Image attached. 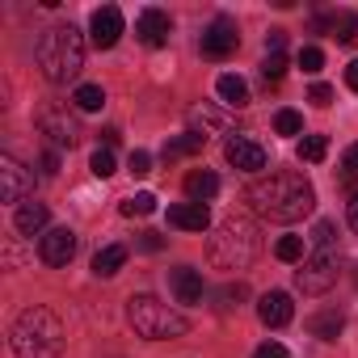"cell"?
<instances>
[{"label":"cell","instance_id":"cell-15","mask_svg":"<svg viewBox=\"0 0 358 358\" xmlns=\"http://www.w3.org/2000/svg\"><path fill=\"white\" fill-rule=\"evenodd\" d=\"M169 224L182 232H207L211 211H207V203H177V207H169Z\"/></svg>","mask_w":358,"mask_h":358},{"label":"cell","instance_id":"cell-33","mask_svg":"<svg viewBox=\"0 0 358 358\" xmlns=\"http://www.w3.org/2000/svg\"><path fill=\"white\" fill-rule=\"evenodd\" d=\"M190 118H194V122L203 127V131H199L203 139H207V131H220V127H224V118H220L215 110H203V106H199V110H190Z\"/></svg>","mask_w":358,"mask_h":358},{"label":"cell","instance_id":"cell-3","mask_svg":"<svg viewBox=\"0 0 358 358\" xmlns=\"http://www.w3.org/2000/svg\"><path fill=\"white\" fill-rule=\"evenodd\" d=\"M9 345L17 358H59L64 354V320L51 308H26L9 329Z\"/></svg>","mask_w":358,"mask_h":358},{"label":"cell","instance_id":"cell-40","mask_svg":"<svg viewBox=\"0 0 358 358\" xmlns=\"http://www.w3.org/2000/svg\"><path fill=\"white\" fill-rule=\"evenodd\" d=\"M139 249H143V253H156V249H164V241H160L156 232H143V236H139Z\"/></svg>","mask_w":358,"mask_h":358},{"label":"cell","instance_id":"cell-4","mask_svg":"<svg viewBox=\"0 0 358 358\" xmlns=\"http://www.w3.org/2000/svg\"><path fill=\"white\" fill-rule=\"evenodd\" d=\"M257 245H262V241H257L253 220H245V215H228V220L215 228L207 253H211V262H215L220 270H249L253 257H257Z\"/></svg>","mask_w":358,"mask_h":358},{"label":"cell","instance_id":"cell-24","mask_svg":"<svg viewBox=\"0 0 358 358\" xmlns=\"http://www.w3.org/2000/svg\"><path fill=\"white\" fill-rule=\"evenodd\" d=\"M72 101H76V110L93 114V110H101V106H106V93H101V85H80V89L72 93Z\"/></svg>","mask_w":358,"mask_h":358},{"label":"cell","instance_id":"cell-21","mask_svg":"<svg viewBox=\"0 0 358 358\" xmlns=\"http://www.w3.org/2000/svg\"><path fill=\"white\" fill-rule=\"evenodd\" d=\"M215 93H220V97H224V106H232V110L249 106V85H245L236 72H224V76L215 80Z\"/></svg>","mask_w":358,"mask_h":358},{"label":"cell","instance_id":"cell-12","mask_svg":"<svg viewBox=\"0 0 358 358\" xmlns=\"http://www.w3.org/2000/svg\"><path fill=\"white\" fill-rule=\"evenodd\" d=\"M224 156H228L232 169H245V173H262V169H266V148L253 143L249 135L228 139V143H224Z\"/></svg>","mask_w":358,"mask_h":358},{"label":"cell","instance_id":"cell-8","mask_svg":"<svg viewBox=\"0 0 358 358\" xmlns=\"http://www.w3.org/2000/svg\"><path fill=\"white\" fill-rule=\"evenodd\" d=\"M34 194V169H26L17 156H0V203H13L22 207Z\"/></svg>","mask_w":358,"mask_h":358},{"label":"cell","instance_id":"cell-6","mask_svg":"<svg viewBox=\"0 0 358 358\" xmlns=\"http://www.w3.org/2000/svg\"><path fill=\"white\" fill-rule=\"evenodd\" d=\"M337 253L333 249H316L312 257H303V266L295 270V287L303 295H324L333 282H337Z\"/></svg>","mask_w":358,"mask_h":358},{"label":"cell","instance_id":"cell-25","mask_svg":"<svg viewBox=\"0 0 358 358\" xmlns=\"http://www.w3.org/2000/svg\"><path fill=\"white\" fill-rule=\"evenodd\" d=\"M324 156H329V139H324V135H303V139H299V160L320 164Z\"/></svg>","mask_w":358,"mask_h":358},{"label":"cell","instance_id":"cell-30","mask_svg":"<svg viewBox=\"0 0 358 358\" xmlns=\"http://www.w3.org/2000/svg\"><path fill=\"white\" fill-rule=\"evenodd\" d=\"M89 169H93V177H110L118 164H114V152L110 148H97L93 156H89Z\"/></svg>","mask_w":358,"mask_h":358},{"label":"cell","instance_id":"cell-16","mask_svg":"<svg viewBox=\"0 0 358 358\" xmlns=\"http://www.w3.org/2000/svg\"><path fill=\"white\" fill-rule=\"evenodd\" d=\"M169 287H173L177 303H199V299H203V274H199L194 266H177V270H169Z\"/></svg>","mask_w":358,"mask_h":358},{"label":"cell","instance_id":"cell-41","mask_svg":"<svg viewBox=\"0 0 358 358\" xmlns=\"http://www.w3.org/2000/svg\"><path fill=\"white\" fill-rule=\"evenodd\" d=\"M345 85L358 93V59H354V64H345Z\"/></svg>","mask_w":358,"mask_h":358},{"label":"cell","instance_id":"cell-36","mask_svg":"<svg viewBox=\"0 0 358 358\" xmlns=\"http://www.w3.org/2000/svg\"><path fill=\"white\" fill-rule=\"evenodd\" d=\"M253 358H291V354H287V345L266 341V345H257V350H253Z\"/></svg>","mask_w":358,"mask_h":358},{"label":"cell","instance_id":"cell-7","mask_svg":"<svg viewBox=\"0 0 358 358\" xmlns=\"http://www.w3.org/2000/svg\"><path fill=\"white\" fill-rule=\"evenodd\" d=\"M38 131L51 139L55 152L80 143V122H76V114H68V106H43L38 110Z\"/></svg>","mask_w":358,"mask_h":358},{"label":"cell","instance_id":"cell-17","mask_svg":"<svg viewBox=\"0 0 358 358\" xmlns=\"http://www.w3.org/2000/svg\"><path fill=\"white\" fill-rule=\"evenodd\" d=\"M47 220H51V211H47L43 203H22V207L13 211V228H17L22 236H43V232H47Z\"/></svg>","mask_w":358,"mask_h":358},{"label":"cell","instance_id":"cell-31","mask_svg":"<svg viewBox=\"0 0 358 358\" xmlns=\"http://www.w3.org/2000/svg\"><path fill=\"white\" fill-rule=\"evenodd\" d=\"M299 68H303L308 76H316V72L324 68V51H320V47H303V51H299Z\"/></svg>","mask_w":358,"mask_h":358},{"label":"cell","instance_id":"cell-11","mask_svg":"<svg viewBox=\"0 0 358 358\" xmlns=\"http://www.w3.org/2000/svg\"><path fill=\"white\" fill-rule=\"evenodd\" d=\"M38 253L47 266H68L76 257V232L72 228H47L38 241Z\"/></svg>","mask_w":358,"mask_h":358},{"label":"cell","instance_id":"cell-19","mask_svg":"<svg viewBox=\"0 0 358 358\" xmlns=\"http://www.w3.org/2000/svg\"><path fill=\"white\" fill-rule=\"evenodd\" d=\"M186 194H190V203H211V199L220 194V177L207 173V169H194V173L186 177Z\"/></svg>","mask_w":358,"mask_h":358},{"label":"cell","instance_id":"cell-27","mask_svg":"<svg viewBox=\"0 0 358 358\" xmlns=\"http://www.w3.org/2000/svg\"><path fill=\"white\" fill-rule=\"evenodd\" d=\"M152 211H156V194H148V190H143V194H131V199L122 203V215H127V220H135V215H152Z\"/></svg>","mask_w":358,"mask_h":358},{"label":"cell","instance_id":"cell-14","mask_svg":"<svg viewBox=\"0 0 358 358\" xmlns=\"http://www.w3.org/2000/svg\"><path fill=\"white\" fill-rule=\"evenodd\" d=\"M257 316H262V324H266V329H282V324H291L295 303H291V295H287V291H266V295L257 299Z\"/></svg>","mask_w":358,"mask_h":358},{"label":"cell","instance_id":"cell-5","mask_svg":"<svg viewBox=\"0 0 358 358\" xmlns=\"http://www.w3.org/2000/svg\"><path fill=\"white\" fill-rule=\"evenodd\" d=\"M127 316H131L135 333L148 337V341H169V337H182V333L190 329V320H186L182 312H173V308L160 303L156 295H131V299H127Z\"/></svg>","mask_w":358,"mask_h":358},{"label":"cell","instance_id":"cell-9","mask_svg":"<svg viewBox=\"0 0 358 358\" xmlns=\"http://www.w3.org/2000/svg\"><path fill=\"white\" fill-rule=\"evenodd\" d=\"M236 47H241V30H236L232 17H215V22L203 30V55H207V59H228Z\"/></svg>","mask_w":358,"mask_h":358},{"label":"cell","instance_id":"cell-32","mask_svg":"<svg viewBox=\"0 0 358 358\" xmlns=\"http://www.w3.org/2000/svg\"><path fill=\"white\" fill-rule=\"evenodd\" d=\"M262 76H266V80H282V76H287V55H282V51L266 55V64H262Z\"/></svg>","mask_w":358,"mask_h":358},{"label":"cell","instance_id":"cell-34","mask_svg":"<svg viewBox=\"0 0 358 358\" xmlns=\"http://www.w3.org/2000/svg\"><path fill=\"white\" fill-rule=\"evenodd\" d=\"M333 241H337V228H333V220H320V224L312 228V245H316V249H333Z\"/></svg>","mask_w":358,"mask_h":358},{"label":"cell","instance_id":"cell-20","mask_svg":"<svg viewBox=\"0 0 358 358\" xmlns=\"http://www.w3.org/2000/svg\"><path fill=\"white\" fill-rule=\"evenodd\" d=\"M127 245H106V249H97V257H93V274L97 278H114L122 266H127Z\"/></svg>","mask_w":358,"mask_h":358},{"label":"cell","instance_id":"cell-43","mask_svg":"<svg viewBox=\"0 0 358 358\" xmlns=\"http://www.w3.org/2000/svg\"><path fill=\"white\" fill-rule=\"evenodd\" d=\"M350 228H354V232H358V194H354V199H350Z\"/></svg>","mask_w":358,"mask_h":358},{"label":"cell","instance_id":"cell-42","mask_svg":"<svg viewBox=\"0 0 358 358\" xmlns=\"http://www.w3.org/2000/svg\"><path fill=\"white\" fill-rule=\"evenodd\" d=\"M345 169H354V173H358V143H350V148H345Z\"/></svg>","mask_w":358,"mask_h":358},{"label":"cell","instance_id":"cell-13","mask_svg":"<svg viewBox=\"0 0 358 358\" xmlns=\"http://www.w3.org/2000/svg\"><path fill=\"white\" fill-rule=\"evenodd\" d=\"M135 34H139L143 47H164L169 34H173V22H169L164 9H143V13L135 17Z\"/></svg>","mask_w":358,"mask_h":358},{"label":"cell","instance_id":"cell-37","mask_svg":"<svg viewBox=\"0 0 358 358\" xmlns=\"http://www.w3.org/2000/svg\"><path fill=\"white\" fill-rule=\"evenodd\" d=\"M308 101H312V106H329V101H333V89H329V85H312Z\"/></svg>","mask_w":358,"mask_h":358},{"label":"cell","instance_id":"cell-10","mask_svg":"<svg viewBox=\"0 0 358 358\" xmlns=\"http://www.w3.org/2000/svg\"><path fill=\"white\" fill-rule=\"evenodd\" d=\"M89 38H93V47L97 51H110L118 38H122V9L118 5H101L97 13H93V22H89Z\"/></svg>","mask_w":358,"mask_h":358},{"label":"cell","instance_id":"cell-22","mask_svg":"<svg viewBox=\"0 0 358 358\" xmlns=\"http://www.w3.org/2000/svg\"><path fill=\"white\" fill-rule=\"evenodd\" d=\"M203 135L199 131H190V135H177V139H169L164 143V160H182V156H194V152H203Z\"/></svg>","mask_w":358,"mask_h":358},{"label":"cell","instance_id":"cell-1","mask_svg":"<svg viewBox=\"0 0 358 358\" xmlns=\"http://www.w3.org/2000/svg\"><path fill=\"white\" fill-rule=\"evenodd\" d=\"M249 207L274 224H295L303 215H312L316 207V190L303 173H270V177H257V182L245 190Z\"/></svg>","mask_w":358,"mask_h":358},{"label":"cell","instance_id":"cell-35","mask_svg":"<svg viewBox=\"0 0 358 358\" xmlns=\"http://www.w3.org/2000/svg\"><path fill=\"white\" fill-rule=\"evenodd\" d=\"M131 173H135V177H148V173H152V156H148L143 148L131 152Z\"/></svg>","mask_w":358,"mask_h":358},{"label":"cell","instance_id":"cell-18","mask_svg":"<svg viewBox=\"0 0 358 358\" xmlns=\"http://www.w3.org/2000/svg\"><path fill=\"white\" fill-rule=\"evenodd\" d=\"M345 329V316L337 312V308H324V312H316V316H308V333L312 337H320V341H337V333Z\"/></svg>","mask_w":358,"mask_h":358},{"label":"cell","instance_id":"cell-23","mask_svg":"<svg viewBox=\"0 0 358 358\" xmlns=\"http://www.w3.org/2000/svg\"><path fill=\"white\" fill-rule=\"evenodd\" d=\"M329 30H333L337 43H354V38H358V13H350V9L333 13V17H329Z\"/></svg>","mask_w":358,"mask_h":358},{"label":"cell","instance_id":"cell-39","mask_svg":"<svg viewBox=\"0 0 358 358\" xmlns=\"http://www.w3.org/2000/svg\"><path fill=\"white\" fill-rule=\"evenodd\" d=\"M282 43H287V30H270V38H266V55L282 51Z\"/></svg>","mask_w":358,"mask_h":358},{"label":"cell","instance_id":"cell-2","mask_svg":"<svg viewBox=\"0 0 358 358\" xmlns=\"http://www.w3.org/2000/svg\"><path fill=\"white\" fill-rule=\"evenodd\" d=\"M34 59H38V68H43V76H47L51 85L76 80L80 68H85V38H80V30H76L72 22L43 30L38 47H34Z\"/></svg>","mask_w":358,"mask_h":358},{"label":"cell","instance_id":"cell-29","mask_svg":"<svg viewBox=\"0 0 358 358\" xmlns=\"http://www.w3.org/2000/svg\"><path fill=\"white\" fill-rule=\"evenodd\" d=\"M274 131H278V135H299V131H303V118H299L295 110H278V114H274Z\"/></svg>","mask_w":358,"mask_h":358},{"label":"cell","instance_id":"cell-28","mask_svg":"<svg viewBox=\"0 0 358 358\" xmlns=\"http://www.w3.org/2000/svg\"><path fill=\"white\" fill-rule=\"evenodd\" d=\"M274 257L278 262H303V236H282L274 245Z\"/></svg>","mask_w":358,"mask_h":358},{"label":"cell","instance_id":"cell-38","mask_svg":"<svg viewBox=\"0 0 358 358\" xmlns=\"http://www.w3.org/2000/svg\"><path fill=\"white\" fill-rule=\"evenodd\" d=\"M43 173H47V177H55V173H59V152H55V148H47V152H43Z\"/></svg>","mask_w":358,"mask_h":358},{"label":"cell","instance_id":"cell-26","mask_svg":"<svg viewBox=\"0 0 358 358\" xmlns=\"http://www.w3.org/2000/svg\"><path fill=\"white\" fill-rule=\"evenodd\" d=\"M215 299H220V312H232V308H241V299H249V287L245 282H228V287L215 291Z\"/></svg>","mask_w":358,"mask_h":358}]
</instances>
